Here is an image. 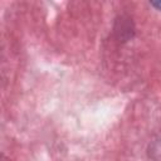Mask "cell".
<instances>
[{
    "label": "cell",
    "mask_w": 161,
    "mask_h": 161,
    "mask_svg": "<svg viewBox=\"0 0 161 161\" xmlns=\"http://www.w3.org/2000/svg\"><path fill=\"white\" fill-rule=\"evenodd\" d=\"M151 4H152V6H155V8H157L158 10H161V1H152Z\"/></svg>",
    "instance_id": "6da1fadb"
}]
</instances>
